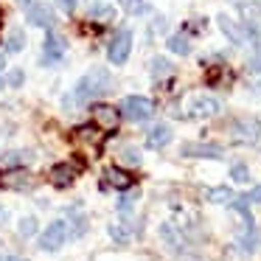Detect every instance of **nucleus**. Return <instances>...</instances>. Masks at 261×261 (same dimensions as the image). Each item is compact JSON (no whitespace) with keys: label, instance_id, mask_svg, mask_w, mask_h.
<instances>
[{"label":"nucleus","instance_id":"1","mask_svg":"<svg viewBox=\"0 0 261 261\" xmlns=\"http://www.w3.org/2000/svg\"><path fill=\"white\" fill-rule=\"evenodd\" d=\"M110 90V70L107 68H90V73H85L76 85V104H87L93 96H101Z\"/></svg>","mask_w":261,"mask_h":261},{"label":"nucleus","instance_id":"2","mask_svg":"<svg viewBox=\"0 0 261 261\" xmlns=\"http://www.w3.org/2000/svg\"><path fill=\"white\" fill-rule=\"evenodd\" d=\"M152 113H154V104L143 96H126L124 101H121V115L129 118V121H138V124H141V121H149Z\"/></svg>","mask_w":261,"mask_h":261},{"label":"nucleus","instance_id":"3","mask_svg":"<svg viewBox=\"0 0 261 261\" xmlns=\"http://www.w3.org/2000/svg\"><path fill=\"white\" fill-rule=\"evenodd\" d=\"M65 239H68V225H65L62 219L51 222V225L45 227V233L40 236V247L48 250V253H54V250H59L65 244Z\"/></svg>","mask_w":261,"mask_h":261},{"label":"nucleus","instance_id":"4","mask_svg":"<svg viewBox=\"0 0 261 261\" xmlns=\"http://www.w3.org/2000/svg\"><path fill=\"white\" fill-rule=\"evenodd\" d=\"M129 48H132V34H129L126 29H121L118 34L113 37L110 48H107L110 62H113V65H124V62H126V57H129Z\"/></svg>","mask_w":261,"mask_h":261},{"label":"nucleus","instance_id":"5","mask_svg":"<svg viewBox=\"0 0 261 261\" xmlns=\"http://www.w3.org/2000/svg\"><path fill=\"white\" fill-rule=\"evenodd\" d=\"M90 118L96 121L101 129H115V126L121 124V110H115L113 104H93Z\"/></svg>","mask_w":261,"mask_h":261},{"label":"nucleus","instance_id":"6","mask_svg":"<svg viewBox=\"0 0 261 261\" xmlns=\"http://www.w3.org/2000/svg\"><path fill=\"white\" fill-rule=\"evenodd\" d=\"M79 171H82V160H70V163H57L51 169V182L57 188H65V186H70V182L79 177Z\"/></svg>","mask_w":261,"mask_h":261},{"label":"nucleus","instance_id":"7","mask_svg":"<svg viewBox=\"0 0 261 261\" xmlns=\"http://www.w3.org/2000/svg\"><path fill=\"white\" fill-rule=\"evenodd\" d=\"M230 132L239 143H255L261 135V121L258 118H239Z\"/></svg>","mask_w":261,"mask_h":261},{"label":"nucleus","instance_id":"8","mask_svg":"<svg viewBox=\"0 0 261 261\" xmlns=\"http://www.w3.org/2000/svg\"><path fill=\"white\" fill-rule=\"evenodd\" d=\"M216 20H219L222 34H225V37H230V42H236V45H244V42L250 40V34H253V31H250L247 25H239L236 20H230L227 14H219Z\"/></svg>","mask_w":261,"mask_h":261},{"label":"nucleus","instance_id":"9","mask_svg":"<svg viewBox=\"0 0 261 261\" xmlns=\"http://www.w3.org/2000/svg\"><path fill=\"white\" fill-rule=\"evenodd\" d=\"M0 186L12 188V191H20V188L31 186V177H29V171H23V169H6V171H0Z\"/></svg>","mask_w":261,"mask_h":261},{"label":"nucleus","instance_id":"10","mask_svg":"<svg viewBox=\"0 0 261 261\" xmlns=\"http://www.w3.org/2000/svg\"><path fill=\"white\" fill-rule=\"evenodd\" d=\"M216 113H219V101L211 96H197L191 101V110H188V115H194V118H211Z\"/></svg>","mask_w":261,"mask_h":261},{"label":"nucleus","instance_id":"11","mask_svg":"<svg viewBox=\"0 0 261 261\" xmlns=\"http://www.w3.org/2000/svg\"><path fill=\"white\" fill-rule=\"evenodd\" d=\"M180 154L182 158H222V146H211V143H182Z\"/></svg>","mask_w":261,"mask_h":261},{"label":"nucleus","instance_id":"12","mask_svg":"<svg viewBox=\"0 0 261 261\" xmlns=\"http://www.w3.org/2000/svg\"><path fill=\"white\" fill-rule=\"evenodd\" d=\"M104 182L107 186H113V188H118V191H126V188H132V174L129 171H124V169H118V166H110L107 171H104Z\"/></svg>","mask_w":261,"mask_h":261},{"label":"nucleus","instance_id":"13","mask_svg":"<svg viewBox=\"0 0 261 261\" xmlns=\"http://www.w3.org/2000/svg\"><path fill=\"white\" fill-rule=\"evenodd\" d=\"M29 23L40 25V29H51L54 25V9L48 3H37V6L29 9Z\"/></svg>","mask_w":261,"mask_h":261},{"label":"nucleus","instance_id":"14","mask_svg":"<svg viewBox=\"0 0 261 261\" xmlns=\"http://www.w3.org/2000/svg\"><path fill=\"white\" fill-rule=\"evenodd\" d=\"M73 138H76L79 143H90L96 152L101 149V143H104V135L96 129V126H76V129H73Z\"/></svg>","mask_w":261,"mask_h":261},{"label":"nucleus","instance_id":"15","mask_svg":"<svg viewBox=\"0 0 261 261\" xmlns=\"http://www.w3.org/2000/svg\"><path fill=\"white\" fill-rule=\"evenodd\" d=\"M169 141H171V126L169 124H158V126H152V132H149L146 146L149 149H163V146H169Z\"/></svg>","mask_w":261,"mask_h":261},{"label":"nucleus","instance_id":"16","mask_svg":"<svg viewBox=\"0 0 261 261\" xmlns=\"http://www.w3.org/2000/svg\"><path fill=\"white\" fill-rule=\"evenodd\" d=\"M62 54H65V42L59 40L57 34H48V40H45V54H42V62H45V65L59 62V59H62Z\"/></svg>","mask_w":261,"mask_h":261},{"label":"nucleus","instance_id":"17","mask_svg":"<svg viewBox=\"0 0 261 261\" xmlns=\"http://www.w3.org/2000/svg\"><path fill=\"white\" fill-rule=\"evenodd\" d=\"M233 191L230 188H225V186H219V188H211L208 191V202H216V205H225V202H233Z\"/></svg>","mask_w":261,"mask_h":261},{"label":"nucleus","instance_id":"18","mask_svg":"<svg viewBox=\"0 0 261 261\" xmlns=\"http://www.w3.org/2000/svg\"><path fill=\"white\" fill-rule=\"evenodd\" d=\"M169 48H171L174 54H180V57L191 54V42H188V37H186V34H174V37H169Z\"/></svg>","mask_w":261,"mask_h":261},{"label":"nucleus","instance_id":"19","mask_svg":"<svg viewBox=\"0 0 261 261\" xmlns=\"http://www.w3.org/2000/svg\"><path fill=\"white\" fill-rule=\"evenodd\" d=\"M149 68H152V76L154 79H163V76H171V62L163 57H154L152 62H149Z\"/></svg>","mask_w":261,"mask_h":261},{"label":"nucleus","instance_id":"20","mask_svg":"<svg viewBox=\"0 0 261 261\" xmlns=\"http://www.w3.org/2000/svg\"><path fill=\"white\" fill-rule=\"evenodd\" d=\"M23 45H25V37H23V31H20V29L9 31V40H6V51H9V54H17V51H23Z\"/></svg>","mask_w":261,"mask_h":261},{"label":"nucleus","instance_id":"21","mask_svg":"<svg viewBox=\"0 0 261 261\" xmlns=\"http://www.w3.org/2000/svg\"><path fill=\"white\" fill-rule=\"evenodd\" d=\"M90 17L93 20H113L115 12H113L110 3H93V6H90Z\"/></svg>","mask_w":261,"mask_h":261},{"label":"nucleus","instance_id":"22","mask_svg":"<svg viewBox=\"0 0 261 261\" xmlns=\"http://www.w3.org/2000/svg\"><path fill=\"white\" fill-rule=\"evenodd\" d=\"M160 233H163V239H166V242H169V244H171V247H174V250H180V247H182L180 236H177V233H174V227H171V225H163V227H160Z\"/></svg>","mask_w":261,"mask_h":261},{"label":"nucleus","instance_id":"23","mask_svg":"<svg viewBox=\"0 0 261 261\" xmlns=\"http://www.w3.org/2000/svg\"><path fill=\"white\" fill-rule=\"evenodd\" d=\"M121 6H124V12H129V14H143L146 12V3H143V0H121Z\"/></svg>","mask_w":261,"mask_h":261},{"label":"nucleus","instance_id":"24","mask_svg":"<svg viewBox=\"0 0 261 261\" xmlns=\"http://www.w3.org/2000/svg\"><path fill=\"white\" fill-rule=\"evenodd\" d=\"M34 233H37V219L34 216L20 219V236H34Z\"/></svg>","mask_w":261,"mask_h":261},{"label":"nucleus","instance_id":"25","mask_svg":"<svg viewBox=\"0 0 261 261\" xmlns=\"http://www.w3.org/2000/svg\"><path fill=\"white\" fill-rule=\"evenodd\" d=\"M230 177H233L236 182H247V180H250V171H247V166H244V163H236V166L230 169Z\"/></svg>","mask_w":261,"mask_h":261},{"label":"nucleus","instance_id":"26","mask_svg":"<svg viewBox=\"0 0 261 261\" xmlns=\"http://www.w3.org/2000/svg\"><path fill=\"white\" fill-rule=\"evenodd\" d=\"M20 158H23L20 152H9V154H3V158H0V166H3V171H6L9 166H17V160H20ZM17 169H20V166H17Z\"/></svg>","mask_w":261,"mask_h":261},{"label":"nucleus","instance_id":"27","mask_svg":"<svg viewBox=\"0 0 261 261\" xmlns=\"http://www.w3.org/2000/svg\"><path fill=\"white\" fill-rule=\"evenodd\" d=\"M135 199H138V191H135V194H126V197L118 202V211H121V214H129L132 205H135Z\"/></svg>","mask_w":261,"mask_h":261},{"label":"nucleus","instance_id":"28","mask_svg":"<svg viewBox=\"0 0 261 261\" xmlns=\"http://www.w3.org/2000/svg\"><path fill=\"white\" fill-rule=\"evenodd\" d=\"M110 236H113L115 242H126V239H129V236L124 233V227H121V225H113V227H110Z\"/></svg>","mask_w":261,"mask_h":261},{"label":"nucleus","instance_id":"29","mask_svg":"<svg viewBox=\"0 0 261 261\" xmlns=\"http://www.w3.org/2000/svg\"><path fill=\"white\" fill-rule=\"evenodd\" d=\"M9 82H12L14 87H20L23 85V70H12V73H9Z\"/></svg>","mask_w":261,"mask_h":261},{"label":"nucleus","instance_id":"30","mask_svg":"<svg viewBox=\"0 0 261 261\" xmlns=\"http://www.w3.org/2000/svg\"><path fill=\"white\" fill-rule=\"evenodd\" d=\"M247 202H261V186L253 188V191L247 194Z\"/></svg>","mask_w":261,"mask_h":261},{"label":"nucleus","instance_id":"31","mask_svg":"<svg viewBox=\"0 0 261 261\" xmlns=\"http://www.w3.org/2000/svg\"><path fill=\"white\" fill-rule=\"evenodd\" d=\"M124 158H126V163H138V160H141V158H138V152H135V149H126V152H124Z\"/></svg>","mask_w":261,"mask_h":261},{"label":"nucleus","instance_id":"32","mask_svg":"<svg viewBox=\"0 0 261 261\" xmlns=\"http://www.w3.org/2000/svg\"><path fill=\"white\" fill-rule=\"evenodd\" d=\"M59 6H62V12H73V9H76V0H59Z\"/></svg>","mask_w":261,"mask_h":261},{"label":"nucleus","instance_id":"33","mask_svg":"<svg viewBox=\"0 0 261 261\" xmlns=\"http://www.w3.org/2000/svg\"><path fill=\"white\" fill-rule=\"evenodd\" d=\"M253 68H255V70H258V73H261V59H255V62H253Z\"/></svg>","mask_w":261,"mask_h":261},{"label":"nucleus","instance_id":"34","mask_svg":"<svg viewBox=\"0 0 261 261\" xmlns=\"http://www.w3.org/2000/svg\"><path fill=\"white\" fill-rule=\"evenodd\" d=\"M9 261H29V258H23V255H12Z\"/></svg>","mask_w":261,"mask_h":261},{"label":"nucleus","instance_id":"35","mask_svg":"<svg viewBox=\"0 0 261 261\" xmlns=\"http://www.w3.org/2000/svg\"><path fill=\"white\" fill-rule=\"evenodd\" d=\"M17 3H23V6H31V3H34V0H17Z\"/></svg>","mask_w":261,"mask_h":261},{"label":"nucleus","instance_id":"36","mask_svg":"<svg viewBox=\"0 0 261 261\" xmlns=\"http://www.w3.org/2000/svg\"><path fill=\"white\" fill-rule=\"evenodd\" d=\"M3 85H6V79H3V76H0V90H3Z\"/></svg>","mask_w":261,"mask_h":261},{"label":"nucleus","instance_id":"37","mask_svg":"<svg viewBox=\"0 0 261 261\" xmlns=\"http://www.w3.org/2000/svg\"><path fill=\"white\" fill-rule=\"evenodd\" d=\"M3 65H6V62H3V54H0V68H3Z\"/></svg>","mask_w":261,"mask_h":261},{"label":"nucleus","instance_id":"38","mask_svg":"<svg viewBox=\"0 0 261 261\" xmlns=\"http://www.w3.org/2000/svg\"><path fill=\"white\" fill-rule=\"evenodd\" d=\"M236 3H239V6H242V3H244V0H236Z\"/></svg>","mask_w":261,"mask_h":261}]
</instances>
